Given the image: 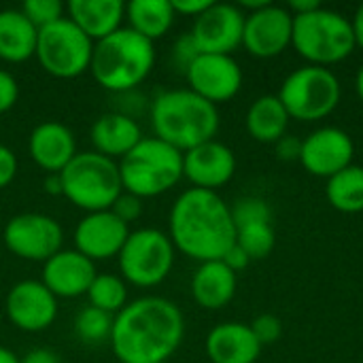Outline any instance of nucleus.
Masks as SVG:
<instances>
[{
    "mask_svg": "<svg viewBox=\"0 0 363 363\" xmlns=\"http://www.w3.org/2000/svg\"><path fill=\"white\" fill-rule=\"evenodd\" d=\"M234 174L236 155L219 140H208L183 153V179H187L196 189L217 191L228 185Z\"/></svg>",
    "mask_w": 363,
    "mask_h": 363,
    "instance_id": "a211bd4d",
    "label": "nucleus"
},
{
    "mask_svg": "<svg viewBox=\"0 0 363 363\" xmlns=\"http://www.w3.org/2000/svg\"><path fill=\"white\" fill-rule=\"evenodd\" d=\"M91 53L94 43L68 17L38 30L34 57L40 68L55 79H77L87 72Z\"/></svg>",
    "mask_w": 363,
    "mask_h": 363,
    "instance_id": "9d476101",
    "label": "nucleus"
},
{
    "mask_svg": "<svg viewBox=\"0 0 363 363\" xmlns=\"http://www.w3.org/2000/svg\"><path fill=\"white\" fill-rule=\"evenodd\" d=\"M291 45L308 64L323 68L347 60L357 47L351 19L323 6L294 17Z\"/></svg>",
    "mask_w": 363,
    "mask_h": 363,
    "instance_id": "0eeeda50",
    "label": "nucleus"
},
{
    "mask_svg": "<svg viewBox=\"0 0 363 363\" xmlns=\"http://www.w3.org/2000/svg\"><path fill=\"white\" fill-rule=\"evenodd\" d=\"M87 300L89 306L115 317L128 304V285L117 274H106V272L96 274L94 283L89 285Z\"/></svg>",
    "mask_w": 363,
    "mask_h": 363,
    "instance_id": "c85d7f7f",
    "label": "nucleus"
},
{
    "mask_svg": "<svg viewBox=\"0 0 363 363\" xmlns=\"http://www.w3.org/2000/svg\"><path fill=\"white\" fill-rule=\"evenodd\" d=\"M45 191L51 196H62V181L60 174H47L45 179Z\"/></svg>",
    "mask_w": 363,
    "mask_h": 363,
    "instance_id": "a18cd8bd",
    "label": "nucleus"
},
{
    "mask_svg": "<svg viewBox=\"0 0 363 363\" xmlns=\"http://www.w3.org/2000/svg\"><path fill=\"white\" fill-rule=\"evenodd\" d=\"M111 211L123 221V223H132V221H136L140 215H143V200L140 198H136V196H132V194H128V191H123L117 200H115V204L111 206Z\"/></svg>",
    "mask_w": 363,
    "mask_h": 363,
    "instance_id": "c9c22d12",
    "label": "nucleus"
},
{
    "mask_svg": "<svg viewBox=\"0 0 363 363\" xmlns=\"http://www.w3.org/2000/svg\"><path fill=\"white\" fill-rule=\"evenodd\" d=\"M168 236L177 251L200 264L221 259L236 242L230 204L217 191L185 189L170 208Z\"/></svg>",
    "mask_w": 363,
    "mask_h": 363,
    "instance_id": "f03ea898",
    "label": "nucleus"
},
{
    "mask_svg": "<svg viewBox=\"0 0 363 363\" xmlns=\"http://www.w3.org/2000/svg\"><path fill=\"white\" fill-rule=\"evenodd\" d=\"M245 13L238 4L213 2L202 15L194 19L191 36L200 53H219L232 55L242 45L245 32Z\"/></svg>",
    "mask_w": 363,
    "mask_h": 363,
    "instance_id": "f8f14e48",
    "label": "nucleus"
},
{
    "mask_svg": "<svg viewBox=\"0 0 363 363\" xmlns=\"http://www.w3.org/2000/svg\"><path fill=\"white\" fill-rule=\"evenodd\" d=\"M200 55V49L194 40V36L187 32V34H181L177 40H174V47H172V62L174 66L185 74L187 68L196 62V57Z\"/></svg>",
    "mask_w": 363,
    "mask_h": 363,
    "instance_id": "f704fd0d",
    "label": "nucleus"
},
{
    "mask_svg": "<svg viewBox=\"0 0 363 363\" xmlns=\"http://www.w3.org/2000/svg\"><path fill=\"white\" fill-rule=\"evenodd\" d=\"M155 66V43L130 28L94 43L89 72L94 81L113 94L136 91Z\"/></svg>",
    "mask_w": 363,
    "mask_h": 363,
    "instance_id": "20e7f679",
    "label": "nucleus"
},
{
    "mask_svg": "<svg viewBox=\"0 0 363 363\" xmlns=\"http://www.w3.org/2000/svg\"><path fill=\"white\" fill-rule=\"evenodd\" d=\"M274 151H277V157L283 160V162H300V153H302V140L296 138V136H289L285 134L281 140L274 143Z\"/></svg>",
    "mask_w": 363,
    "mask_h": 363,
    "instance_id": "58836bf2",
    "label": "nucleus"
},
{
    "mask_svg": "<svg viewBox=\"0 0 363 363\" xmlns=\"http://www.w3.org/2000/svg\"><path fill=\"white\" fill-rule=\"evenodd\" d=\"M321 6L319 0H291L287 11L296 17V15H304V13H311V11H317Z\"/></svg>",
    "mask_w": 363,
    "mask_h": 363,
    "instance_id": "37998d69",
    "label": "nucleus"
},
{
    "mask_svg": "<svg viewBox=\"0 0 363 363\" xmlns=\"http://www.w3.org/2000/svg\"><path fill=\"white\" fill-rule=\"evenodd\" d=\"M66 17L91 40L98 43L125 21V2L121 0H70L66 4Z\"/></svg>",
    "mask_w": 363,
    "mask_h": 363,
    "instance_id": "5701e85b",
    "label": "nucleus"
},
{
    "mask_svg": "<svg viewBox=\"0 0 363 363\" xmlns=\"http://www.w3.org/2000/svg\"><path fill=\"white\" fill-rule=\"evenodd\" d=\"M17 170H19L17 155L6 145H0V189L9 187L15 181Z\"/></svg>",
    "mask_w": 363,
    "mask_h": 363,
    "instance_id": "4c0bfd02",
    "label": "nucleus"
},
{
    "mask_svg": "<svg viewBox=\"0 0 363 363\" xmlns=\"http://www.w3.org/2000/svg\"><path fill=\"white\" fill-rule=\"evenodd\" d=\"M130 232V225L123 223L113 211L85 213L72 234L74 249L94 264L106 262L119 255Z\"/></svg>",
    "mask_w": 363,
    "mask_h": 363,
    "instance_id": "f3484780",
    "label": "nucleus"
},
{
    "mask_svg": "<svg viewBox=\"0 0 363 363\" xmlns=\"http://www.w3.org/2000/svg\"><path fill=\"white\" fill-rule=\"evenodd\" d=\"M0 363H19V357L11 349L0 345Z\"/></svg>",
    "mask_w": 363,
    "mask_h": 363,
    "instance_id": "de8ad7c7",
    "label": "nucleus"
},
{
    "mask_svg": "<svg viewBox=\"0 0 363 363\" xmlns=\"http://www.w3.org/2000/svg\"><path fill=\"white\" fill-rule=\"evenodd\" d=\"M4 313L13 328L36 334L55 323L57 298L40 281H19L6 294Z\"/></svg>",
    "mask_w": 363,
    "mask_h": 363,
    "instance_id": "ddd939ff",
    "label": "nucleus"
},
{
    "mask_svg": "<svg viewBox=\"0 0 363 363\" xmlns=\"http://www.w3.org/2000/svg\"><path fill=\"white\" fill-rule=\"evenodd\" d=\"M251 332L255 334V338L262 347L274 345L283 336V323L277 315L266 313V315H259L251 321Z\"/></svg>",
    "mask_w": 363,
    "mask_h": 363,
    "instance_id": "72a5a7b5",
    "label": "nucleus"
},
{
    "mask_svg": "<svg viewBox=\"0 0 363 363\" xmlns=\"http://www.w3.org/2000/svg\"><path fill=\"white\" fill-rule=\"evenodd\" d=\"M174 255L177 249L166 232L157 228H138L130 232L117 255L121 279L140 289L157 287L172 272Z\"/></svg>",
    "mask_w": 363,
    "mask_h": 363,
    "instance_id": "1a4fd4ad",
    "label": "nucleus"
},
{
    "mask_svg": "<svg viewBox=\"0 0 363 363\" xmlns=\"http://www.w3.org/2000/svg\"><path fill=\"white\" fill-rule=\"evenodd\" d=\"M204 349L213 363H255L264 347L257 342L251 325L225 321L208 332Z\"/></svg>",
    "mask_w": 363,
    "mask_h": 363,
    "instance_id": "412c9836",
    "label": "nucleus"
},
{
    "mask_svg": "<svg viewBox=\"0 0 363 363\" xmlns=\"http://www.w3.org/2000/svg\"><path fill=\"white\" fill-rule=\"evenodd\" d=\"M174 9L170 0H130L125 4L128 28L155 43L166 36L174 23Z\"/></svg>",
    "mask_w": 363,
    "mask_h": 363,
    "instance_id": "bb28decb",
    "label": "nucleus"
},
{
    "mask_svg": "<svg viewBox=\"0 0 363 363\" xmlns=\"http://www.w3.org/2000/svg\"><path fill=\"white\" fill-rule=\"evenodd\" d=\"M2 240L15 257L45 264L62 251L64 230L57 219L45 213H19L6 221Z\"/></svg>",
    "mask_w": 363,
    "mask_h": 363,
    "instance_id": "9b49d317",
    "label": "nucleus"
},
{
    "mask_svg": "<svg viewBox=\"0 0 363 363\" xmlns=\"http://www.w3.org/2000/svg\"><path fill=\"white\" fill-rule=\"evenodd\" d=\"M172 2V9L177 15H185V17H198L202 15L211 4L213 0H170Z\"/></svg>",
    "mask_w": 363,
    "mask_h": 363,
    "instance_id": "ea45409f",
    "label": "nucleus"
},
{
    "mask_svg": "<svg viewBox=\"0 0 363 363\" xmlns=\"http://www.w3.org/2000/svg\"><path fill=\"white\" fill-rule=\"evenodd\" d=\"M19 100V85L17 79L9 72L0 68V115L11 111Z\"/></svg>",
    "mask_w": 363,
    "mask_h": 363,
    "instance_id": "e433bc0d",
    "label": "nucleus"
},
{
    "mask_svg": "<svg viewBox=\"0 0 363 363\" xmlns=\"http://www.w3.org/2000/svg\"><path fill=\"white\" fill-rule=\"evenodd\" d=\"M113 321H115L113 315L98 311L94 306H85L79 311V315L74 319V334L85 345L108 342L111 334H113Z\"/></svg>",
    "mask_w": 363,
    "mask_h": 363,
    "instance_id": "c756f323",
    "label": "nucleus"
},
{
    "mask_svg": "<svg viewBox=\"0 0 363 363\" xmlns=\"http://www.w3.org/2000/svg\"><path fill=\"white\" fill-rule=\"evenodd\" d=\"M289 113L283 106V102L279 100V96H259L257 100L251 102L249 111H247V130L249 134L257 140V143H266V145H274L277 140H281L287 134V125H289Z\"/></svg>",
    "mask_w": 363,
    "mask_h": 363,
    "instance_id": "a878e982",
    "label": "nucleus"
},
{
    "mask_svg": "<svg viewBox=\"0 0 363 363\" xmlns=\"http://www.w3.org/2000/svg\"><path fill=\"white\" fill-rule=\"evenodd\" d=\"M236 245L249 255L251 262L268 257L277 245V234L272 223H259V225L236 230Z\"/></svg>",
    "mask_w": 363,
    "mask_h": 363,
    "instance_id": "7c9ffc66",
    "label": "nucleus"
},
{
    "mask_svg": "<svg viewBox=\"0 0 363 363\" xmlns=\"http://www.w3.org/2000/svg\"><path fill=\"white\" fill-rule=\"evenodd\" d=\"M355 157L353 138L336 125H325L311 132L302 140L300 164L313 177L332 179L340 170L349 168Z\"/></svg>",
    "mask_w": 363,
    "mask_h": 363,
    "instance_id": "dca6fc26",
    "label": "nucleus"
},
{
    "mask_svg": "<svg viewBox=\"0 0 363 363\" xmlns=\"http://www.w3.org/2000/svg\"><path fill=\"white\" fill-rule=\"evenodd\" d=\"M94 151L119 162L121 157H125L145 136L143 130L138 125V121L130 115H123L119 111L113 113H104L100 115L89 132Z\"/></svg>",
    "mask_w": 363,
    "mask_h": 363,
    "instance_id": "4be33fe9",
    "label": "nucleus"
},
{
    "mask_svg": "<svg viewBox=\"0 0 363 363\" xmlns=\"http://www.w3.org/2000/svg\"><path fill=\"white\" fill-rule=\"evenodd\" d=\"M277 96L291 119L317 121L336 111L342 87L330 68L306 64L287 74Z\"/></svg>",
    "mask_w": 363,
    "mask_h": 363,
    "instance_id": "6e6552de",
    "label": "nucleus"
},
{
    "mask_svg": "<svg viewBox=\"0 0 363 363\" xmlns=\"http://www.w3.org/2000/svg\"><path fill=\"white\" fill-rule=\"evenodd\" d=\"M219 111L208 100L187 89H168L151 102L153 136L181 153L215 140L219 132Z\"/></svg>",
    "mask_w": 363,
    "mask_h": 363,
    "instance_id": "7ed1b4c3",
    "label": "nucleus"
},
{
    "mask_svg": "<svg viewBox=\"0 0 363 363\" xmlns=\"http://www.w3.org/2000/svg\"><path fill=\"white\" fill-rule=\"evenodd\" d=\"M221 262H223V264H225V266H228L232 272H236V274H238L240 270H245V268L251 264L249 255H247V253H245V251H242V249H240L236 242H234V245L228 249V253L221 257Z\"/></svg>",
    "mask_w": 363,
    "mask_h": 363,
    "instance_id": "a19ab883",
    "label": "nucleus"
},
{
    "mask_svg": "<svg viewBox=\"0 0 363 363\" xmlns=\"http://www.w3.org/2000/svg\"><path fill=\"white\" fill-rule=\"evenodd\" d=\"M294 36V15L287 6L268 4L255 13H247L245 17V32H242V47L262 60H270L281 55Z\"/></svg>",
    "mask_w": 363,
    "mask_h": 363,
    "instance_id": "4468645a",
    "label": "nucleus"
},
{
    "mask_svg": "<svg viewBox=\"0 0 363 363\" xmlns=\"http://www.w3.org/2000/svg\"><path fill=\"white\" fill-rule=\"evenodd\" d=\"M62 196L85 213L111 211L123 194L119 164L96 151L77 153L60 172Z\"/></svg>",
    "mask_w": 363,
    "mask_h": 363,
    "instance_id": "423d86ee",
    "label": "nucleus"
},
{
    "mask_svg": "<svg viewBox=\"0 0 363 363\" xmlns=\"http://www.w3.org/2000/svg\"><path fill=\"white\" fill-rule=\"evenodd\" d=\"M268 4H270V0H242L238 6L240 9H249V13H255V11H259V9H264Z\"/></svg>",
    "mask_w": 363,
    "mask_h": 363,
    "instance_id": "49530a36",
    "label": "nucleus"
},
{
    "mask_svg": "<svg viewBox=\"0 0 363 363\" xmlns=\"http://www.w3.org/2000/svg\"><path fill=\"white\" fill-rule=\"evenodd\" d=\"M355 91H357L359 100L363 102V64L359 66V70H357V77H355Z\"/></svg>",
    "mask_w": 363,
    "mask_h": 363,
    "instance_id": "09e8293b",
    "label": "nucleus"
},
{
    "mask_svg": "<svg viewBox=\"0 0 363 363\" xmlns=\"http://www.w3.org/2000/svg\"><path fill=\"white\" fill-rule=\"evenodd\" d=\"M38 28L21 13V9L0 11V60L21 64L34 57Z\"/></svg>",
    "mask_w": 363,
    "mask_h": 363,
    "instance_id": "393cba45",
    "label": "nucleus"
},
{
    "mask_svg": "<svg viewBox=\"0 0 363 363\" xmlns=\"http://www.w3.org/2000/svg\"><path fill=\"white\" fill-rule=\"evenodd\" d=\"M185 79L189 89L211 104L232 100L242 87V68L232 55L200 53L187 68Z\"/></svg>",
    "mask_w": 363,
    "mask_h": 363,
    "instance_id": "2eb2a0df",
    "label": "nucleus"
},
{
    "mask_svg": "<svg viewBox=\"0 0 363 363\" xmlns=\"http://www.w3.org/2000/svg\"><path fill=\"white\" fill-rule=\"evenodd\" d=\"M162 363H170V362H162Z\"/></svg>",
    "mask_w": 363,
    "mask_h": 363,
    "instance_id": "8fccbe9b",
    "label": "nucleus"
},
{
    "mask_svg": "<svg viewBox=\"0 0 363 363\" xmlns=\"http://www.w3.org/2000/svg\"><path fill=\"white\" fill-rule=\"evenodd\" d=\"M28 153L47 174H60L79 151L74 134L68 125L60 121H43L30 132Z\"/></svg>",
    "mask_w": 363,
    "mask_h": 363,
    "instance_id": "aec40b11",
    "label": "nucleus"
},
{
    "mask_svg": "<svg viewBox=\"0 0 363 363\" xmlns=\"http://www.w3.org/2000/svg\"><path fill=\"white\" fill-rule=\"evenodd\" d=\"M325 196L328 202L340 213H363V166L351 164L349 168L328 179Z\"/></svg>",
    "mask_w": 363,
    "mask_h": 363,
    "instance_id": "cd10ccee",
    "label": "nucleus"
},
{
    "mask_svg": "<svg viewBox=\"0 0 363 363\" xmlns=\"http://www.w3.org/2000/svg\"><path fill=\"white\" fill-rule=\"evenodd\" d=\"M21 13L40 30L66 17V4H62L60 0H26L21 4Z\"/></svg>",
    "mask_w": 363,
    "mask_h": 363,
    "instance_id": "473e14b6",
    "label": "nucleus"
},
{
    "mask_svg": "<svg viewBox=\"0 0 363 363\" xmlns=\"http://www.w3.org/2000/svg\"><path fill=\"white\" fill-rule=\"evenodd\" d=\"M351 26H353V32H355V43H357V47H362L363 49V4L357 6L355 15H353V19H351Z\"/></svg>",
    "mask_w": 363,
    "mask_h": 363,
    "instance_id": "c03bdc74",
    "label": "nucleus"
},
{
    "mask_svg": "<svg viewBox=\"0 0 363 363\" xmlns=\"http://www.w3.org/2000/svg\"><path fill=\"white\" fill-rule=\"evenodd\" d=\"M238 279L221 259L204 262L191 277V296L204 311H221L236 296Z\"/></svg>",
    "mask_w": 363,
    "mask_h": 363,
    "instance_id": "b1692460",
    "label": "nucleus"
},
{
    "mask_svg": "<svg viewBox=\"0 0 363 363\" xmlns=\"http://www.w3.org/2000/svg\"><path fill=\"white\" fill-rule=\"evenodd\" d=\"M232 221L234 228H249V225H259V223H272V208L264 198L257 196H242L238 198L232 206Z\"/></svg>",
    "mask_w": 363,
    "mask_h": 363,
    "instance_id": "2f4dec72",
    "label": "nucleus"
},
{
    "mask_svg": "<svg viewBox=\"0 0 363 363\" xmlns=\"http://www.w3.org/2000/svg\"><path fill=\"white\" fill-rule=\"evenodd\" d=\"M117 164L123 191L140 200L157 198L183 179V153L155 136H145Z\"/></svg>",
    "mask_w": 363,
    "mask_h": 363,
    "instance_id": "39448f33",
    "label": "nucleus"
},
{
    "mask_svg": "<svg viewBox=\"0 0 363 363\" xmlns=\"http://www.w3.org/2000/svg\"><path fill=\"white\" fill-rule=\"evenodd\" d=\"M96 274V264L91 259L81 255L77 249H62L43 264L40 283L55 298L72 300L87 296Z\"/></svg>",
    "mask_w": 363,
    "mask_h": 363,
    "instance_id": "6ab92c4d",
    "label": "nucleus"
},
{
    "mask_svg": "<svg viewBox=\"0 0 363 363\" xmlns=\"http://www.w3.org/2000/svg\"><path fill=\"white\" fill-rule=\"evenodd\" d=\"M183 336L181 308L162 296H143L115 315L108 342L119 363H162L170 362Z\"/></svg>",
    "mask_w": 363,
    "mask_h": 363,
    "instance_id": "f257e3e1",
    "label": "nucleus"
},
{
    "mask_svg": "<svg viewBox=\"0 0 363 363\" xmlns=\"http://www.w3.org/2000/svg\"><path fill=\"white\" fill-rule=\"evenodd\" d=\"M19 363H60V359L49 349H32L23 357H19Z\"/></svg>",
    "mask_w": 363,
    "mask_h": 363,
    "instance_id": "79ce46f5",
    "label": "nucleus"
}]
</instances>
